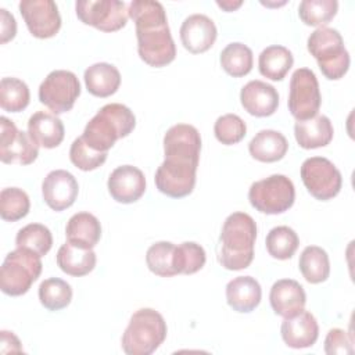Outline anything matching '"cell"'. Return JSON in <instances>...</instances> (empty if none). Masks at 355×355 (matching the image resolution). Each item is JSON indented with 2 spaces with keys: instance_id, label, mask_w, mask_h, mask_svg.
<instances>
[{
  "instance_id": "6da1fadb",
  "label": "cell",
  "mask_w": 355,
  "mask_h": 355,
  "mask_svg": "<svg viewBox=\"0 0 355 355\" xmlns=\"http://www.w3.org/2000/svg\"><path fill=\"white\" fill-rule=\"evenodd\" d=\"M128 14L136 25L140 58L154 68L171 64L176 57V46L164 6L154 0H133L128 7Z\"/></svg>"
},
{
  "instance_id": "7a4b0ae2",
  "label": "cell",
  "mask_w": 355,
  "mask_h": 355,
  "mask_svg": "<svg viewBox=\"0 0 355 355\" xmlns=\"http://www.w3.org/2000/svg\"><path fill=\"white\" fill-rule=\"evenodd\" d=\"M257 223L245 212L230 214L222 226L219 237V263L227 270H241L254 259Z\"/></svg>"
},
{
  "instance_id": "3957f363",
  "label": "cell",
  "mask_w": 355,
  "mask_h": 355,
  "mask_svg": "<svg viewBox=\"0 0 355 355\" xmlns=\"http://www.w3.org/2000/svg\"><path fill=\"white\" fill-rule=\"evenodd\" d=\"M136 126L135 114L123 104L111 103L101 107L85 126L83 141L96 151L108 153L116 140L126 137Z\"/></svg>"
},
{
  "instance_id": "277c9868",
  "label": "cell",
  "mask_w": 355,
  "mask_h": 355,
  "mask_svg": "<svg viewBox=\"0 0 355 355\" xmlns=\"http://www.w3.org/2000/svg\"><path fill=\"white\" fill-rule=\"evenodd\" d=\"M166 333V322L159 312L137 309L122 334V349L128 355H150L165 341Z\"/></svg>"
},
{
  "instance_id": "5b68a950",
  "label": "cell",
  "mask_w": 355,
  "mask_h": 355,
  "mask_svg": "<svg viewBox=\"0 0 355 355\" xmlns=\"http://www.w3.org/2000/svg\"><path fill=\"white\" fill-rule=\"evenodd\" d=\"M308 51L330 80L341 79L349 68V54L344 46L343 36L337 29L329 26L316 28L308 37Z\"/></svg>"
},
{
  "instance_id": "8992f818",
  "label": "cell",
  "mask_w": 355,
  "mask_h": 355,
  "mask_svg": "<svg viewBox=\"0 0 355 355\" xmlns=\"http://www.w3.org/2000/svg\"><path fill=\"white\" fill-rule=\"evenodd\" d=\"M42 257L26 248L8 252L0 269V288L4 294L18 297L29 291L42 273Z\"/></svg>"
},
{
  "instance_id": "52a82bcc",
  "label": "cell",
  "mask_w": 355,
  "mask_h": 355,
  "mask_svg": "<svg viewBox=\"0 0 355 355\" xmlns=\"http://www.w3.org/2000/svg\"><path fill=\"white\" fill-rule=\"evenodd\" d=\"M248 200L257 211L266 215H277L293 207L295 189L286 175H270L251 184Z\"/></svg>"
},
{
  "instance_id": "ba28073f",
  "label": "cell",
  "mask_w": 355,
  "mask_h": 355,
  "mask_svg": "<svg viewBox=\"0 0 355 355\" xmlns=\"http://www.w3.org/2000/svg\"><path fill=\"white\" fill-rule=\"evenodd\" d=\"M80 94L78 76L65 69L51 71L39 86V100L53 114H64L72 110Z\"/></svg>"
},
{
  "instance_id": "9c48e42d",
  "label": "cell",
  "mask_w": 355,
  "mask_h": 355,
  "mask_svg": "<svg viewBox=\"0 0 355 355\" xmlns=\"http://www.w3.org/2000/svg\"><path fill=\"white\" fill-rule=\"evenodd\" d=\"M288 111L297 121H306L318 115L322 96L316 75L309 68H298L290 79Z\"/></svg>"
},
{
  "instance_id": "30bf717a",
  "label": "cell",
  "mask_w": 355,
  "mask_h": 355,
  "mask_svg": "<svg viewBox=\"0 0 355 355\" xmlns=\"http://www.w3.org/2000/svg\"><path fill=\"white\" fill-rule=\"evenodd\" d=\"M301 179L309 194L320 201L334 198L343 186L341 172L324 157L306 158L301 165Z\"/></svg>"
},
{
  "instance_id": "8fae6325",
  "label": "cell",
  "mask_w": 355,
  "mask_h": 355,
  "mask_svg": "<svg viewBox=\"0 0 355 355\" xmlns=\"http://www.w3.org/2000/svg\"><path fill=\"white\" fill-rule=\"evenodd\" d=\"M78 18L101 32H115L128 22V10L118 0H79L75 3Z\"/></svg>"
},
{
  "instance_id": "7c38bea8",
  "label": "cell",
  "mask_w": 355,
  "mask_h": 355,
  "mask_svg": "<svg viewBox=\"0 0 355 355\" xmlns=\"http://www.w3.org/2000/svg\"><path fill=\"white\" fill-rule=\"evenodd\" d=\"M0 159L4 164L29 165L39 155V146L29 133L18 130L15 123L6 116L0 118Z\"/></svg>"
},
{
  "instance_id": "4fadbf2b",
  "label": "cell",
  "mask_w": 355,
  "mask_h": 355,
  "mask_svg": "<svg viewBox=\"0 0 355 355\" xmlns=\"http://www.w3.org/2000/svg\"><path fill=\"white\" fill-rule=\"evenodd\" d=\"M19 12L31 35L37 39L53 37L61 28L58 7L53 0H22Z\"/></svg>"
},
{
  "instance_id": "5bb4252c",
  "label": "cell",
  "mask_w": 355,
  "mask_h": 355,
  "mask_svg": "<svg viewBox=\"0 0 355 355\" xmlns=\"http://www.w3.org/2000/svg\"><path fill=\"white\" fill-rule=\"evenodd\" d=\"M201 151V136L193 125L176 123L164 136L165 159L198 165Z\"/></svg>"
},
{
  "instance_id": "9a60e30c",
  "label": "cell",
  "mask_w": 355,
  "mask_h": 355,
  "mask_svg": "<svg viewBox=\"0 0 355 355\" xmlns=\"http://www.w3.org/2000/svg\"><path fill=\"white\" fill-rule=\"evenodd\" d=\"M79 193L75 176L64 169H55L47 173L42 183V194L44 202L53 211H64L69 208Z\"/></svg>"
},
{
  "instance_id": "2e32d148",
  "label": "cell",
  "mask_w": 355,
  "mask_h": 355,
  "mask_svg": "<svg viewBox=\"0 0 355 355\" xmlns=\"http://www.w3.org/2000/svg\"><path fill=\"white\" fill-rule=\"evenodd\" d=\"M111 197L122 204L137 201L146 191L144 173L133 165L115 168L107 182Z\"/></svg>"
},
{
  "instance_id": "e0dca14e",
  "label": "cell",
  "mask_w": 355,
  "mask_h": 355,
  "mask_svg": "<svg viewBox=\"0 0 355 355\" xmlns=\"http://www.w3.org/2000/svg\"><path fill=\"white\" fill-rule=\"evenodd\" d=\"M179 33L183 47L193 54L209 50L218 36L214 21L204 14H193L187 17L182 24Z\"/></svg>"
},
{
  "instance_id": "ac0fdd59",
  "label": "cell",
  "mask_w": 355,
  "mask_h": 355,
  "mask_svg": "<svg viewBox=\"0 0 355 355\" xmlns=\"http://www.w3.org/2000/svg\"><path fill=\"white\" fill-rule=\"evenodd\" d=\"M196 168H184L162 162L155 172L157 189L172 198L189 196L196 186Z\"/></svg>"
},
{
  "instance_id": "d6986e66",
  "label": "cell",
  "mask_w": 355,
  "mask_h": 355,
  "mask_svg": "<svg viewBox=\"0 0 355 355\" xmlns=\"http://www.w3.org/2000/svg\"><path fill=\"white\" fill-rule=\"evenodd\" d=\"M240 101L250 115L259 118L269 116L279 107V93L272 85L255 79L243 86Z\"/></svg>"
},
{
  "instance_id": "ffe728a7",
  "label": "cell",
  "mask_w": 355,
  "mask_h": 355,
  "mask_svg": "<svg viewBox=\"0 0 355 355\" xmlns=\"http://www.w3.org/2000/svg\"><path fill=\"white\" fill-rule=\"evenodd\" d=\"M280 333L287 347L297 349L308 348L316 343L319 337V326L315 316L302 309L294 316L284 318Z\"/></svg>"
},
{
  "instance_id": "44dd1931",
  "label": "cell",
  "mask_w": 355,
  "mask_h": 355,
  "mask_svg": "<svg viewBox=\"0 0 355 355\" xmlns=\"http://www.w3.org/2000/svg\"><path fill=\"white\" fill-rule=\"evenodd\" d=\"M269 302L276 315L290 318L304 309L306 294L297 280L280 279L270 288Z\"/></svg>"
},
{
  "instance_id": "7402d4cb",
  "label": "cell",
  "mask_w": 355,
  "mask_h": 355,
  "mask_svg": "<svg viewBox=\"0 0 355 355\" xmlns=\"http://www.w3.org/2000/svg\"><path fill=\"white\" fill-rule=\"evenodd\" d=\"M28 133L37 146L54 148L64 140L65 129L62 121L55 114L37 111L28 121Z\"/></svg>"
},
{
  "instance_id": "603a6c76",
  "label": "cell",
  "mask_w": 355,
  "mask_h": 355,
  "mask_svg": "<svg viewBox=\"0 0 355 355\" xmlns=\"http://www.w3.org/2000/svg\"><path fill=\"white\" fill-rule=\"evenodd\" d=\"M262 290L251 276H237L226 286V301L229 306L240 313L252 312L261 302Z\"/></svg>"
},
{
  "instance_id": "cb8c5ba5",
  "label": "cell",
  "mask_w": 355,
  "mask_h": 355,
  "mask_svg": "<svg viewBox=\"0 0 355 355\" xmlns=\"http://www.w3.org/2000/svg\"><path fill=\"white\" fill-rule=\"evenodd\" d=\"M333 125L326 115H315L306 121H297L294 136L300 147L305 150L327 146L333 140Z\"/></svg>"
},
{
  "instance_id": "d4e9b609",
  "label": "cell",
  "mask_w": 355,
  "mask_h": 355,
  "mask_svg": "<svg viewBox=\"0 0 355 355\" xmlns=\"http://www.w3.org/2000/svg\"><path fill=\"white\" fill-rule=\"evenodd\" d=\"M67 241L82 248H93L101 237L100 220L89 212L72 215L65 227Z\"/></svg>"
},
{
  "instance_id": "484cf974",
  "label": "cell",
  "mask_w": 355,
  "mask_h": 355,
  "mask_svg": "<svg viewBox=\"0 0 355 355\" xmlns=\"http://www.w3.org/2000/svg\"><path fill=\"white\" fill-rule=\"evenodd\" d=\"M288 150L287 139L277 130H259L248 143V151L252 158L261 162L280 161Z\"/></svg>"
},
{
  "instance_id": "4316f807",
  "label": "cell",
  "mask_w": 355,
  "mask_h": 355,
  "mask_svg": "<svg viewBox=\"0 0 355 355\" xmlns=\"http://www.w3.org/2000/svg\"><path fill=\"white\" fill-rule=\"evenodd\" d=\"M96 261L97 258L93 248L76 247L68 241L62 244L57 252L58 268L64 273L75 277L90 273L96 266Z\"/></svg>"
},
{
  "instance_id": "83f0119b",
  "label": "cell",
  "mask_w": 355,
  "mask_h": 355,
  "mask_svg": "<svg viewBox=\"0 0 355 355\" xmlns=\"http://www.w3.org/2000/svg\"><path fill=\"white\" fill-rule=\"evenodd\" d=\"M85 85L90 94L96 97L112 96L121 85L118 68L108 62H97L85 71Z\"/></svg>"
},
{
  "instance_id": "f1b7e54d",
  "label": "cell",
  "mask_w": 355,
  "mask_h": 355,
  "mask_svg": "<svg viewBox=\"0 0 355 355\" xmlns=\"http://www.w3.org/2000/svg\"><path fill=\"white\" fill-rule=\"evenodd\" d=\"M294 58L291 51L279 44L263 49L258 57V68L262 76L270 80H282L291 69Z\"/></svg>"
},
{
  "instance_id": "f546056e",
  "label": "cell",
  "mask_w": 355,
  "mask_h": 355,
  "mask_svg": "<svg viewBox=\"0 0 355 355\" xmlns=\"http://www.w3.org/2000/svg\"><path fill=\"white\" fill-rule=\"evenodd\" d=\"M300 272L311 284L327 280L330 275V261L327 252L318 245H308L300 255Z\"/></svg>"
},
{
  "instance_id": "4dcf8cb0",
  "label": "cell",
  "mask_w": 355,
  "mask_h": 355,
  "mask_svg": "<svg viewBox=\"0 0 355 355\" xmlns=\"http://www.w3.org/2000/svg\"><path fill=\"white\" fill-rule=\"evenodd\" d=\"M252 64L254 57L251 49L240 42L229 43L220 53V65L233 78H241L250 73Z\"/></svg>"
},
{
  "instance_id": "1f68e13d",
  "label": "cell",
  "mask_w": 355,
  "mask_h": 355,
  "mask_svg": "<svg viewBox=\"0 0 355 355\" xmlns=\"http://www.w3.org/2000/svg\"><path fill=\"white\" fill-rule=\"evenodd\" d=\"M15 244L18 248H26L39 257H44L51 250L53 236L47 226L42 223H29L18 230Z\"/></svg>"
},
{
  "instance_id": "d6a6232c",
  "label": "cell",
  "mask_w": 355,
  "mask_h": 355,
  "mask_svg": "<svg viewBox=\"0 0 355 355\" xmlns=\"http://www.w3.org/2000/svg\"><path fill=\"white\" fill-rule=\"evenodd\" d=\"M39 300L46 309L60 311L71 304L72 288L62 279L49 277L39 286Z\"/></svg>"
},
{
  "instance_id": "836d02e7",
  "label": "cell",
  "mask_w": 355,
  "mask_h": 355,
  "mask_svg": "<svg viewBox=\"0 0 355 355\" xmlns=\"http://www.w3.org/2000/svg\"><path fill=\"white\" fill-rule=\"evenodd\" d=\"M31 93L28 85L18 78H3L0 80V107L7 112H19L29 104Z\"/></svg>"
},
{
  "instance_id": "e575fe53",
  "label": "cell",
  "mask_w": 355,
  "mask_h": 355,
  "mask_svg": "<svg viewBox=\"0 0 355 355\" xmlns=\"http://www.w3.org/2000/svg\"><path fill=\"white\" fill-rule=\"evenodd\" d=\"M265 243L270 257L284 261L295 254L300 245V239L291 227L276 226L269 230Z\"/></svg>"
},
{
  "instance_id": "d590c367",
  "label": "cell",
  "mask_w": 355,
  "mask_h": 355,
  "mask_svg": "<svg viewBox=\"0 0 355 355\" xmlns=\"http://www.w3.org/2000/svg\"><path fill=\"white\" fill-rule=\"evenodd\" d=\"M336 0H304L300 3L298 15L305 25L326 26L337 14Z\"/></svg>"
},
{
  "instance_id": "8d00e7d4",
  "label": "cell",
  "mask_w": 355,
  "mask_h": 355,
  "mask_svg": "<svg viewBox=\"0 0 355 355\" xmlns=\"http://www.w3.org/2000/svg\"><path fill=\"white\" fill-rule=\"evenodd\" d=\"M175 244L171 241H158L148 247L146 252V263L148 269L159 277H172L176 273L173 265Z\"/></svg>"
},
{
  "instance_id": "74e56055",
  "label": "cell",
  "mask_w": 355,
  "mask_h": 355,
  "mask_svg": "<svg viewBox=\"0 0 355 355\" xmlns=\"http://www.w3.org/2000/svg\"><path fill=\"white\" fill-rule=\"evenodd\" d=\"M205 261L204 248L194 241H184L175 247L173 265L178 275H193L202 269Z\"/></svg>"
},
{
  "instance_id": "f35d334b",
  "label": "cell",
  "mask_w": 355,
  "mask_h": 355,
  "mask_svg": "<svg viewBox=\"0 0 355 355\" xmlns=\"http://www.w3.org/2000/svg\"><path fill=\"white\" fill-rule=\"evenodd\" d=\"M31 201L28 194L18 187H6L0 193V215L3 220L17 222L29 212Z\"/></svg>"
},
{
  "instance_id": "ab89813d",
  "label": "cell",
  "mask_w": 355,
  "mask_h": 355,
  "mask_svg": "<svg viewBox=\"0 0 355 355\" xmlns=\"http://www.w3.org/2000/svg\"><path fill=\"white\" fill-rule=\"evenodd\" d=\"M214 133L218 141L232 146L241 141L247 133L245 122L236 114H225L215 121Z\"/></svg>"
},
{
  "instance_id": "60d3db41",
  "label": "cell",
  "mask_w": 355,
  "mask_h": 355,
  "mask_svg": "<svg viewBox=\"0 0 355 355\" xmlns=\"http://www.w3.org/2000/svg\"><path fill=\"white\" fill-rule=\"evenodd\" d=\"M108 153L96 151L92 147H89L82 137H78L73 140L69 148V159L71 162L79 168L80 171H94L98 166H101L107 159Z\"/></svg>"
},
{
  "instance_id": "b9f144b4",
  "label": "cell",
  "mask_w": 355,
  "mask_h": 355,
  "mask_svg": "<svg viewBox=\"0 0 355 355\" xmlns=\"http://www.w3.org/2000/svg\"><path fill=\"white\" fill-rule=\"evenodd\" d=\"M324 352L327 355H349L354 352L352 341L349 340L347 331L343 329L329 330L324 338Z\"/></svg>"
},
{
  "instance_id": "7bdbcfd3",
  "label": "cell",
  "mask_w": 355,
  "mask_h": 355,
  "mask_svg": "<svg viewBox=\"0 0 355 355\" xmlns=\"http://www.w3.org/2000/svg\"><path fill=\"white\" fill-rule=\"evenodd\" d=\"M17 35V22L12 14L6 8H0V43L6 44Z\"/></svg>"
},
{
  "instance_id": "ee69618b",
  "label": "cell",
  "mask_w": 355,
  "mask_h": 355,
  "mask_svg": "<svg viewBox=\"0 0 355 355\" xmlns=\"http://www.w3.org/2000/svg\"><path fill=\"white\" fill-rule=\"evenodd\" d=\"M1 336V354H8V352H22V347L21 343L18 340V337L12 333V331H7V330H1L0 333Z\"/></svg>"
},
{
  "instance_id": "f6af8a7d",
  "label": "cell",
  "mask_w": 355,
  "mask_h": 355,
  "mask_svg": "<svg viewBox=\"0 0 355 355\" xmlns=\"http://www.w3.org/2000/svg\"><path fill=\"white\" fill-rule=\"evenodd\" d=\"M216 4H218L222 10L230 12V11H234V10H237L239 7H241L243 1H241V0H237V1H233V0H223V1H219V0H218Z\"/></svg>"
}]
</instances>
